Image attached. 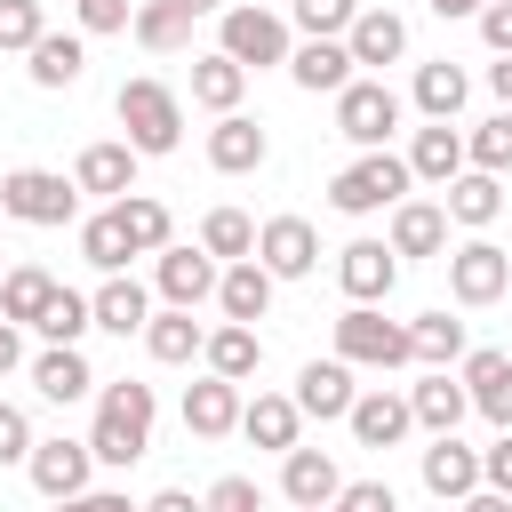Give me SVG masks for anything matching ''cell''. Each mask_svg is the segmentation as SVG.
<instances>
[{"label":"cell","mask_w":512,"mask_h":512,"mask_svg":"<svg viewBox=\"0 0 512 512\" xmlns=\"http://www.w3.org/2000/svg\"><path fill=\"white\" fill-rule=\"evenodd\" d=\"M152 416H160L152 384H136V376L104 384V392H96V424H88V448H96V464L128 472V464L152 448Z\"/></svg>","instance_id":"6da1fadb"},{"label":"cell","mask_w":512,"mask_h":512,"mask_svg":"<svg viewBox=\"0 0 512 512\" xmlns=\"http://www.w3.org/2000/svg\"><path fill=\"white\" fill-rule=\"evenodd\" d=\"M112 112H120V136H128L144 160H160V152H176V144H184V104H176V88H168V80H152V72L120 80Z\"/></svg>","instance_id":"7a4b0ae2"},{"label":"cell","mask_w":512,"mask_h":512,"mask_svg":"<svg viewBox=\"0 0 512 512\" xmlns=\"http://www.w3.org/2000/svg\"><path fill=\"white\" fill-rule=\"evenodd\" d=\"M408 152H360L352 168H336L328 176V208L336 216H384V208H400L408 200Z\"/></svg>","instance_id":"3957f363"},{"label":"cell","mask_w":512,"mask_h":512,"mask_svg":"<svg viewBox=\"0 0 512 512\" xmlns=\"http://www.w3.org/2000/svg\"><path fill=\"white\" fill-rule=\"evenodd\" d=\"M216 48H224L232 64H248V72H272V64L296 56L288 16H280V8H256V0H232V8L216 16Z\"/></svg>","instance_id":"277c9868"},{"label":"cell","mask_w":512,"mask_h":512,"mask_svg":"<svg viewBox=\"0 0 512 512\" xmlns=\"http://www.w3.org/2000/svg\"><path fill=\"white\" fill-rule=\"evenodd\" d=\"M336 360H352V368H408L416 336H408V320H384V304H344L336 312Z\"/></svg>","instance_id":"5b68a950"},{"label":"cell","mask_w":512,"mask_h":512,"mask_svg":"<svg viewBox=\"0 0 512 512\" xmlns=\"http://www.w3.org/2000/svg\"><path fill=\"white\" fill-rule=\"evenodd\" d=\"M0 216L56 232V224H72V216H80V184H72V176H56V168H8V176H0Z\"/></svg>","instance_id":"8992f818"},{"label":"cell","mask_w":512,"mask_h":512,"mask_svg":"<svg viewBox=\"0 0 512 512\" xmlns=\"http://www.w3.org/2000/svg\"><path fill=\"white\" fill-rule=\"evenodd\" d=\"M400 112H408V104H400L384 80H352V88H336V136L360 144V152H384L392 128H400Z\"/></svg>","instance_id":"52a82bcc"},{"label":"cell","mask_w":512,"mask_h":512,"mask_svg":"<svg viewBox=\"0 0 512 512\" xmlns=\"http://www.w3.org/2000/svg\"><path fill=\"white\" fill-rule=\"evenodd\" d=\"M216 280H224V264H216L208 248H184V240H168V248L152 256V288H160V304H184V312H200V304L216 296Z\"/></svg>","instance_id":"ba28073f"},{"label":"cell","mask_w":512,"mask_h":512,"mask_svg":"<svg viewBox=\"0 0 512 512\" xmlns=\"http://www.w3.org/2000/svg\"><path fill=\"white\" fill-rule=\"evenodd\" d=\"M440 264H448V296H456V304H496V296L512 288V256H504L496 240H480V232H472L464 248H448Z\"/></svg>","instance_id":"9c48e42d"},{"label":"cell","mask_w":512,"mask_h":512,"mask_svg":"<svg viewBox=\"0 0 512 512\" xmlns=\"http://www.w3.org/2000/svg\"><path fill=\"white\" fill-rule=\"evenodd\" d=\"M336 288H344L352 304H384V296L400 288L392 240H344V248H336Z\"/></svg>","instance_id":"30bf717a"},{"label":"cell","mask_w":512,"mask_h":512,"mask_svg":"<svg viewBox=\"0 0 512 512\" xmlns=\"http://www.w3.org/2000/svg\"><path fill=\"white\" fill-rule=\"evenodd\" d=\"M32 488L48 496V504H64V496H80L88 480H96V448L88 440H32Z\"/></svg>","instance_id":"8fae6325"},{"label":"cell","mask_w":512,"mask_h":512,"mask_svg":"<svg viewBox=\"0 0 512 512\" xmlns=\"http://www.w3.org/2000/svg\"><path fill=\"white\" fill-rule=\"evenodd\" d=\"M264 160H272L264 120H248V112H216V128H208V168H216V176H256Z\"/></svg>","instance_id":"7c38bea8"},{"label":"cell","mask_w":512,"mask_h":512,"mask_svg":"<svg viewBox=\"0 0 512 512\" xmlns=\"http://www.w3.org/2000/svg\"><path fill=\"white\" fill-rule=\"evenodd\" d=\"M464 168H472V160H464V128H456V120H424V128L408 136V176H416V184L448 192Z\"/></svg>","instance_id":"4fadbf2b"},{"label":"cell","mask_w":512,"mask_h":512,"mask_svg":"<svg viewBox=\"0 0 512 512\" xmlns=\"http://www.w3.org/2000/svg\"><path fill=\"white\" fill-rule=\"evenodd\" d=\"M256 256H264L272 280H304V272L320 264V232H312L304 216H264V224H256Z\"/></svg>","instance_id":"5bb4252c"},{"label":"cell","mask_w":512,"mask_h":512,"mask_svg":"<svg viewBox=\"0 0 512 512\" xmlns=\"http://www.w3.org/2000/svg\"><path fill=\"white\" fill-rule=\"evenodd\" d=\"M464 392H472V416H488L496 432H512V352H496V344H480V352H464Z\"/></svg>","instance_id":"9a60e30c"},{"label":"cell","mask_w":512,"mask_h":512,"mask_svg":"<svg viewBox=\"0 0 512 512\" xmlns=\"http://www.w3.org/2000/svg\"><path fill=\"white\" fill-rule=\"evenodd\" d=\"M352 400H360L352 360H304V368H296V408H304V416L344 424V416H352Z\"/></svg>","instance_id":"2e32d148"},{"label":"cell","mask_w":512,"mask_h":512,"mask_svg":"<svg viewBox=\"0 0 512 512\" xmlns=\"http://www.w3.org/2000/svg\"><path fill=\"white\" fill-rule=\"evenodd\" d=\"M352 440L360 448H400L408 432H416V408H408V392H384V384H368L360 400H352Z\"/></svg>","instance_id":"e0dca14e"},{"label":"cell","mask_w":512,"mask_h":512,"mask_svg":"<svg viewBox=\"0 0 512 512\" xmlns=\"http://www.w3.org/2000/svg\"><path fill=\"white\" fill-rule=\"evenodd\" d=\"M136 144L128 136H104V144H88L80 160H72V184L80 192H96V200H120V192H136Z\"/></svg>","instance_id":"ac0fdd59"},{"label":"cell","mask_w":512,"mask_h":512,"mask_svg":"<svg viewBox=\"0 0 512 512\" xmlns=\"http://www.w3.org/2000/svg\"><path fill=\"white\" fill-rule=\"evenodd\" d=\"M32 392H40V400H56V408L88 400V392H96L88 352H80V344H40V352H32Z\"/></svg>","instance_id":"d6986e66"},{"label":"cell","mask_w":512,"mask_h":512,"mask_svg":"<svg viewBox=\"0 0 512 512\" xmlns=\"http://www.w3.org/2000/svg\"><path fill=\"white\" fill-rule=\"evenodd\" d=\"M184 432H192V440H224V432H240V384H232V376H200V384H184Z\"/></svg>","instance_id":"ffe728a7"},{"label":"cell","mask_w":512,"mask_h":512,"mask_svg":"<svg viewBox=\"0 0 512 512\" xmlns=\"http://www.w3.org/2000/svg\"><path fill=\"white\" fill-rule=\"evenodd\" d=\"M296 432H304L296 392H256V400H240V440H256V448H272V456H288V448H296Z\"/></svg>","instance_id":"44dd1931"},{"label":"cell","mask_w":512,"mask_h":512,"mask_svg":"<svg viewBox=\"0 0 512 512\" xmlns=\"http://www.w3.org/2000/svg\"><path fill=\"white\" fill-rule=\"evenodd\" d=\"M424 488H432L440 504H464V496L480 488V448H464L456 432H432V448H424Z\"/></svg>","instance_id":"7402d4cb"},{"label":"cell","mask_w":512,"mask_h":512,"mask_svg":"<svg viewBox=\"0 0 512 512\" xmlns=\"http://www.w3.org/2000/svg\"><path fill=\"white\" fill-rule=\"evenodd\" d=\"M440 208H448V224H464V232H488V224L512 208V192H504V176H488V168H464V176L440 192Z\"/></svg>","instance_id":"603a6c76"},{"label":"cell","mask_w":512,"mask_h":512,"mask_svg":"<svg viewBox=\"0 0 512 512\" xmlns=\"http://www.w3.org/2000/svg\"><path fill=\"white\" fill-rule=\"evenodd\" d=\"M288 80H296L304 96H336V88H352V80H360V64H352V48H344V40H304V48L288 56Z\"/></svg>","instance_id":"cb8c5ba5"},{"label":"cell","mask_w":512,"mask_h":512,"mask_svg":"<svg viewBox=\"0 0 512 512\" xmlns=\"http://www.w3.org/2000/svg\"><path fill=\"white\" fill-rule=\"evenodd\" d=\"M336 488H344V472H336L328 448H304V440H296V448L280 456V496H288V504H336Z\"/></svg>","instance_id":"d4e9b609"},{"label":"cell","mask_w":512,"mask_h":512,"mask_svg":"<svg viewBox=\"0 0 512 512\" xmlns=\"http://www.w3.org/2000/svg\"><path fill=\"white\" fill-rule=\"evenodd\" d=\"M344 48H352V64L384 72V64H400V56H408V24H400L392 8H360V16H352V32H344Z\"/></svg>","instance_id":"484cf974"},{"label":"cell","mask_w":512,"mask_h":512,"mask_svg":"<svg viewBox=\"0 0 512 512\" xmlns=\"http://www.w3.org/2000/svg\"><path fill=\"white\" fill-rule=\"evenodd\" d=\"M384 240H392V256H448V208L440 200H400Z\"/></svg>","instance_id":"4316f807"},{"label":"cell","mask_w":512,"mask_h":512,"mask_svg":"<svg viewBox=\"0 0 512 512\" xmlns=\"http://www.w3.org/2000/svg\"><path fill=\"white\" fill-rule=\"evenodd\" d=\"M216 312H224V320H248V328L272 312V272H264V256L224 264V280H216Z\"/></svg>","instance_id":"83f0119b"},{"label":"cell","mask_w":512,"mask_h":512,"mask_svg":"<svg viewBox=\"0 0 512 512\" xmlns=\"http://www.w3.org/2000/svg\"><path fill=\"white\" fill-rule=\"evenodd\" d=\"M88 304H96V328L104 336H144V320H152V288L128 280V272H104V288Z\"/></svg>","instance_id":"f1b7e54d"},{"label":"cell","mask_w":512,"mask_h":512,"mask_svg":"<svg viewBox=\"0 0 512 512\" xmlns=\"http://www.w3.org/2000/svg\"><path fill=\"white\" fill-rule=\"evenodd\" d=\"M144 352H152L160 368H184V360H200V352H208V328H200L184 304H160V312L144 320Z\"/></svg>","instance_id":"f546056e"},{"label":"cell","mask_w":512,"mask_h":512,"mask_svg":"<svg viewBox=\"0 0 512 512\" xmlns=\"http://www.w3.org/2000/svg\"><path fill=\"white\" fill-rule=\"evenodd\" d=\"M24 56H32V64H24L32 88H72V80L88 72V32H40Z\"/></svg>","instance_id":"4dcf8cb0"},{"label":"cell","mask_w":512,"mask_h":512,"mask_svg":"<svg viewBox=\"0 0 512 512\" xmlns=\"http://www.w3.org/2000/svg\"><path fill=\"white\" fill-rule=\"evenodd\" d=\"M464 96H472V72H464V64H448V56L416 64V88H408V104H416L424 120H456V112H464Z\"/></svg>","instance_id":"1f68e13d"},{"label":"cell","mask_w":512,"mask_h":512,"mask_svg":"<svg viewBox=\"0 0 512 512\" xmlns=\"http://www.w3.org/2000/svg\"><path fill=\"white\" fill-rule=\"evenodd\" d=\"M200 360H208V376H232V384H248V376L264 368V336H256L248 320H216Z\"/></svg>","instance_id":"d6a6232c"},{"label":"cell","mask_w":512,"mask_h":512,"mask_svg":"<svg viewBox=\"0 0 512 512\" xmlns=\"http://www.w3.org/2000/svg\"><path fill=\"white\" fill-rule=\"evenodd\" d=\"M408 408H416V424H424V432H456V424L472 416V392H464V376L432 368L424 384H408Z\"/></svg>","instance_id":"836d02e7"},{"label":"cell","mask_w":512,"mask_h":512,"mask_svg":"<svg viewBox=\"0 0 512 512\" xmlns=\"http://www.w3.org/2000/svg\"><path fill=\"white\" fill-rule=\"evenodd\" d=\"M240 96H248V64H232L224 48L192 56V104L200 112H240Z\"/></svg>","instance_id":"e575fe53"},{"label":"cell","mask_w":512,"mask_h":512,"mask_svg":"<svg viewBox=\"0 0 512 512\" xmlns=\"http://www.w3.org/2000/svg\"><path fill=\"white\" fill-rule=\"evenodd\" d=\"M64 280L48 272V264H8L0 272V320H16V328H32L40 312H48V296H56Z\"/></svg>","instance_id":"d590c367"},{"label":"cell","mask_w":512,"mask_h":512,"mask_svg":"<svg viewBox=\"0 0 512 512\" xmlns=\"http://www.w3.org/2000/svg\"><path fill=\"white\" fill-rule=\"evenodd\" d=\"M112 208H120V224H128V240H136V256H160V248L176 240V216H168V200H152V192H120Z\"/></svg>","instance_id":"8d00e7d4"},{"label":"cell","mask_w":512,"mask_h":512,"mask_svg":"<svg viewBox=\"0 0 512 512\" xmlns=\"http://www.w3.org/2000/svg\"><path fill=\"white\" fill-rule=\"evenodd\" d=\"M152 56H176V48H192V16L176 8V0H136V24H128Z\"/></svg>","instance_id":"74e56055"},{"label":"cell","mask_w":512,"mask_h":512,"mask_svg":"<svg viewBox=\"0 0 512 512\" xmlns=\"http://www.w3.org/2000/svg\"><path fill=\"white\" fill-rule=\"evenodd\" d=\"M80 256H88L96 272H128V256H136V240H128V224H120V208H96V216L80 224Z\"/></svg>","instance_id":"f35d334b"},{"label":"cell","mask_w":512,"mask_h":512,"mask_svg":"<svg viewBox=\"0 0 512 512\" xmlns=\"http://www.w3.org/2000/svg\"><path fill=\"white\" fill-rule=\"evenodd\" d=\"M88 328H96V304H88L80 288H56V296H48V312L32 320V336H40V344H80Z\"/></svg>","instance_id":"ab89813d"},{"label":"cell","mask_w":512,"mask_h":512,"mask_svg":"<svg viewBox=\"0 0 512 512\" xmlns=\"http://www.w3.org/2000/svg\"><path fill=\"white\" fill-rule=\"evenodd\" d=\"M464 160L472 168H488V176H512V112L496 104L488 120H472L464 128Z\"/></svg>","instance_id":"60d3db41"},{"label":"cell","mask_w":512,"mask_h":512,"mask_svg":"<svg viewBox=\"0 0 512 512\" xmlns=\"http://www.w3.org/2000/svg\"><path fill=\"white\" fill-rule=\"evenodd\" d=\"M200 248H208L216 264H240V256H256V224H248L240 208H208V216H200Z\"/></svg>","instance_id":"b9f144b4"},{"label":"cell","mask_w":512,"mask_h":512,"mask_svg":"<svg viewBox=\"0 0 512 512\" xmlns=\"http://www.w3.org/2000/svg\"><path fill=\"white\" fill-rule=\"evenodd\" d=\"M408 336H416V360H424V368H448V360H464V320H448V312H424V320H408Z\"/></svg>","instance_id":"7bdbcfd3"},{"label":"cell","mask_w":512,"mask_h":512,"mask_svg":"<svg viewBox=\"0 0 512 512\" xmlns=\"http://www.w3.org/2000/svg\"><path fill=\"white\" fill-rule=\"evenodd\" d=\"M352 16H360V0H288V24H296L304 40H344Z\"/></svg>","instance_id":"ee69618b"},{"label":"cell","mask_w":512,"mask_h":512,"mask_svg":"<svg viewBox=\"0 0 512 512\" xmlns=\"http://www.w3.org/2000/svg\"><path fill=\"white\" fill-rule=\"evenodd\" d=\"M40 32H48L40 0H0V48H32Z\"/></svg>","instance_id":"f6af8a7d"},{"label":"cell","mask_w":512,"mask_h":512,"mask_svg":"<svg viewBox=\"0 0 512 512\" xmlns=\"http://www.w3.org/2000/svg\"><path fill=\"white\" fill-rule=\"evenodd\" d=\"M328 512H400V496H392V480H344Z\"/></svg>","instance_id":"bcb514c9"},{"label":"cell","mask_w":512,"mask_h":512,"mask_svg":"<svg viewBox=\"0 0 512 512\" xmlns=\"http://www.w3.org/2000/svg\"><path fill=\"white\" fill-rule=\"evenodd\" d=\"M208 512H264V488H256L248 472H224V480L208 488Z\"/></svg>","instance_id":"7dc6e473"},{"label":"cell","mask_w":512,"mask_h":512,"mask_svg":"<svg viewBox=\"0 0 512 512\" xmlns=\"http://www.w3.org/2000/svg\"><path fill=\"white\" fill-rule=\"evenodd\" d=\"M0 464H32V416L16 400H0Z\"/></svg>","instance_id":"c3c4849f"},{"label":"cell","mask_w":512,"mask_h":512,"mask_svg":"<svg viewBox=\"0 0 512 512\" xmlns=\"http://www.w3.org/2000/svg\"><path fill=\"white\" fill-rule=\"evenodd\" d=\"M80 8V32H128L136 24V0H72Z\"/></svg>","instance_id":"681fc988"},{"label":"cell","mask_w":512,"mask_h":512,"mask_svg":"<svg viewBox=\"0 0 512 512\" xmlns=\"http://www.w3.org/2000/svg\"><path fill=\"white\" fill-rule=\"evenodd\" d=\"M480 488H504V496H512V432H496V440L480 448Z\"/></svg>","instance_id":"f907efd6"},{"label":"cell","mask_w":512,"mask_h":512,"mask_svg":"<svg viewBox=\"0 0 512 512\" xmlns=\"http://www.w3.org/2000/svg\"><path fill=\"white\" fill-rule=\"evenodd\" d=\"M56 512H144V504H128V488H80V496H64Z\"/></svg>","instance_id":"816d5d0a"},{"label":"cell","mask_w":512,"mask_h":512,"mask_svg":"<svg viewBox=\"0 0 512 512\" xmlns=\"http://www.w3.org/2000/svg\"><path fill=\"white\" fill-rule=\"evenodd\" d=\"M480 40H488L496 56H512V0H488V8H480Z\"/></svg>","instance_id":"f5cc1de1"},{"label":"cell","mask_w":512,"mask_h":512,"mask_svg":"<svg viewBox=\"0 0 512 512\" xmlns=\"http://www.w3.org/2000/svg\"><path fill=\"white\" fill-rule=\"evenodd\" d=\"M144 512H208V496H192V488H160V496H144Z\"/></svg>","instance_id":"db71d44e"},{"label":"cell","mask_w":512,"mask_h":512,"mask_svg":"<svg viewBox=\"0 0 512 512\" xmlns=\"http://www.w3.org/2000/svg\"><path fill=\"white\" fill-rule=\"evenodd\" d=\"M16 368H24V328L0 320V376H16Z\"/></svg>","instance_id":"11a10c76"},{"label":"cell","mask_w":512,"mask_h":512,"mask_svg":"<svg viewBox=\"0 0 512 512\" xmlns=\"http://www.w3.org/2000/svg\"><path fill=\"white\" fill-rule=\"evenodd\" d=\"M488 96L512 112V56H496V64H488Z\"/></svg>","instance_id":"9f6ffc18"},{"label":"cell","mask_w":512,"mask_h":512,"mask_svg":"<svg viewBox=\"0 0 512 512\" xmlns=\"http://www.w3.org/2000/svg\"><path fill=\"white\" fill-rule=\"evenodd\" d=\"M456 512H512V496H504V488H472Z\"/></svg>","instance_id":"6f0895ef"},{"label":"cell","mask_w":512,"mask_h":512,"mask_svg":"<svg viewBox=\"0 0 512 512\" xmlns=\"http://www.w3.org/2000/svg\"><path fill=\"white\" fill-rule=\"evenodd\" d=\"M480 8H488V0H432V16H440V24H448V16H480Z\"/></svg>","instance_id":"680465c9"},{"label":"cell","mask_w":512,"mask_h":512,"mask_svg":"<svg viewBox=\"0 0 512 512\" xmlns=\"http://www.w3.org/2000/svg\"><path fill=\"white\" fill-rule=\"evenodd\" d=\"M176 8H184V16H192V24H200V16H224V8H232V0H176Z\"/></svg>","instance_id":"91938a15"},{"label":"cell","mask_w":512,"mask_h":512,"mask_svg":"<svg viewBox=\"0 0 512 512\" xmlns=\"http://www.w3.org/2000/svg\"><path fill=\"white\" fill-rule=\"evenodd\" d=\"M296 512H328V504H296Z\"/></svg>","instance_id":"94428289"},{"label":"cell","mask_w":512,"mask_h":512,"mask_svg":"<svg viewBox=\"0 0 512 512\" xmlns=\"http://www.w3.org/2000/svg\"><path fill=\"white\" fill-rule=\"evenodd\" d=\"M0 272H8V264H0Z\"/></svg>","instance_id":"6125c7cd"}]
</instances>
